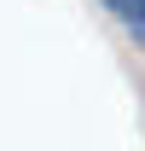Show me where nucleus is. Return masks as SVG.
<instances>
[{
    "mask_svg": "<svg viewBox=\"0 0 145 151\" xmlns=\"http://www.w3.org/2000/svg\"><path fill=\"white\" fill-rule=\"evenodd\" d=\"M99 6H105L110 18H116V23L128 29V35H134V41L145 47V0H99Z\"/></svg>",
    "mask_w": 145,
    "mask_h": 151,
    "instance_id": "1",
    "label": "nucleus"
}]
</instances>
